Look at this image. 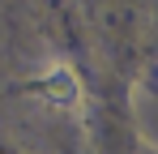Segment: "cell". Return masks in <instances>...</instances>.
I'll return each mask as SVG.
<instances>
[{
  "mask_svg": "<svg viewBox=\"0 0 158 154\" xmlns=\"http://www.w3.org/2000/svg\"><path fill=\"white\" fill-rule=\"evenodd\" d=\"M39 86H43V94H47L52 103H60V107H73V103L81 99V86H77V77L69 73L64 64H52V69L43 73V81H39Z\"/></svg>",
  "mask_w": 158,
  "mask_h": 154,
  "instance_id": "1",
  "label": "cell"
}]
</instances>
